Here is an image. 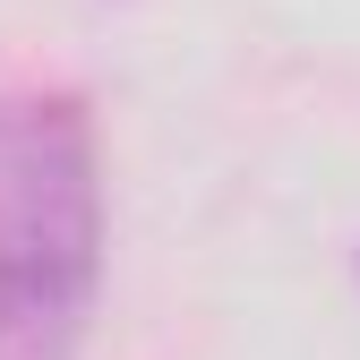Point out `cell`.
<instances>
[{"mask_svg":"<svg viewBox=\"0 0 360 360\" xmlns=\"http://www.w3.org/2000/svg\"><path fill=\"white\" fill-rule=\"evenodd\" d=\"M103 283V163L77 95H0V360H77Z\"/></svg>","mask_w":360,"mask_h":360,"instance_id":"obj_1","label":"cell"}]
</instances>
